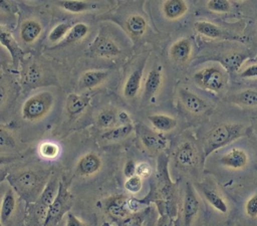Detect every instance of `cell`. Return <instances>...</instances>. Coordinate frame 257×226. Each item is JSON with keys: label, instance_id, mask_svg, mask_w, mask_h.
<instances>
[{"label": "cell", "instance_id": "obj_44", "mask_svg": "<svg viewBox=\"0 0 257 226\" xmlns=\"http://www.w3.org/2000/svg\"><path fill=\"white\" fill-rule=\"evenodd\" d=\"M153 174L152 166L147 162H142L137 165L136 168V175L141 177L143 180L148 179Z\"/></svg>", "mask_w": 257, "mask_h": 226}, {"label": "cell", "instance_id": "obj_50", "mask_svg": "<svg viewBox=\"0 0 257 226\" xmlns=\"http://www.w3.org/2000/svg\"><path fill=\"white\" fill-rule=\"evenodd\" d=\"M136 168L137 164L133 160H128L125 162L123 166V175L125 178H130L134 175H136Z\"/></svg>", "mask_w": 257, "mask_h": 226}, {"label": "cell", "instance_id": "obj_25", "mask_svg": "<svg viewBox=\"0 0 257 226\" xmlns=\"http://www.w3.org/2000/svg\"><path fill=\"white\" fill-rule=\"evenodd\" d=\"M126 200L127 198L123 196H115L110 198L106 204L107 213L113 218H117L121 220L132 215L127 209Z\"/></svg>", "mask_w": 257, "mask_h": 226}, {"label": "cell", "instance_id": "obj_35", "mask_svg": "<svg viewBox=\"0 0 257 226\" xmlns=\"http://www.w3.org/2000/svg\"><path fill=\"white\" fill-rule=\"evenodd\" d=\"M41 76H42V72L39 66L36 63H31L24 70L23 81L25 84L35 85L40 81Z\"/></svg>", "mask_w": 257, "mask_h": 226}, {"label": "cell", "instance_id": "obj_52", "mask_svg": "<svg viewBox=\"0 0 257 226\" xmlns=\"http://www.w3.org/2000/svg\"><path fill=\"white\" fill-rule=\"evenodd\" d=\"M19 157L17 156H0V167L3 165H7L9 163H12L13 161L17 160Z\"/></svg>", "mask_w": 257, "mask_h": 226}, {"label": "cell", "instance_id": "obj_11", "mask_svg": "<svg viewBox=\"0 0 257 226\" xmlns=\"http://www.w3.org/2000/svg\"><path fill=\"white\" fill-rule=\"evenodd\" d=\"M101 167L100 157L93 152H89L79 158L75 166V173L81 177H89L96 174Z\"/></svg>", "mask_w": 257, "mask_h": 226}, {"label": "cell", "instance_id": "obj_8", "mask_svg": "<svg viewBox=\"0 0 257 226\" xmlns=\"http://www.w3.org/2000/svg\"><path fill=\"white\" fill-rule=\"evenodd\" d=\"M200 209V201L191 183L186 184L183 202V221L184 226H191Z\"/></svg>", "mask_w": 257, "mask_h": 226}, {"label": "cell", "instance_id": "obj_30", "mask_svg": "<svg viewBox=\"0 0 257 226\" xmlns=\"http://www.w3.org/2000/svg\"><path fill=\"white\" fill-rule=\"evenodd\" d=\"M229 100L235 104L244 107L257 106V90L244 89L229 97Z\"/></svg>", "mask_w": 257, "mask_h": 226}, {"label": "cell", "instance_id": "obj_19", "mask_svg": "<svg viewBox=\"0 0 257 226\" xmlns=\"http://www.w3.org/2000/svg\"><path fill=\"white\" fill-rule=\"evenodd\" d=\"M109 72L103 69H89L83 72L78 80L80 89H92L101 84L107 77Z\"/></svg>", "mask_w": 257, "mask_h": 226}, {"label": "cell", "instance_id": "obj_26", "mask_svg": "<svg viewBox=\"0 0 257 226\" xmlns=\"http://www.w3.org/2000/svg\"><path fill=\"white\" fill-rule=\"evenodd\" d=\"M16 208V197H15V191L11 188L8 189L1 201L0 205V221L2 224H6L9 219L12 217L14 211Z\"/></svg>", "mask_w": 257, "mask_h": 226}, {"label": "cell", "instance_id": "obj_54", "mask_svg": "<svg viewBox=\"0 0 257 226\" xmlns=\"http://www.w3.org/2000/svg\"><path fill=\"white\" fill-rule=\"evenodd\" d=\"M0 226H4V225L2 224V222H1V221H0Z\"/></svg>", "mask_w": 257, "mask_h": 226}, {"label": "cell", "instance_id": "obj_41", "mask_svg": "<svg viewBox=\"0 0 257 226\" xmlns=\"http://www.w3.org/2000/svg\"><path fill=\"white\" fill-rule=\"evenodd\" d=\"M149 203L146 202L145 200H139L136 199L134 197L127 198L126 200V205H127V209L130 211L131 214H137V213H141V211L144 210V208L148 205Z\"/></svg>", "mask_w": 257, "mask_h": 226}, {"label": "cell", "instance_id": "obj_37", "mask_svg": "<svg viewBox=\"0 0 257 226\" xmlns=\"http://www.w3.org/2000/svg\"><path fill=\"white\" fill-rule=\"evenodd\" d=\"M70 27H71L70 24H68L66 22H62V23L55 25L48 34V40L50 42H54V43L63 41L64 38L66 37Z\"/></svg>", "mask_w": 257, "mask_h": 226}, {"label": "cell", "instance_id": "obj_27", "mask_svg": "<svg viewBox=\"0 0 257 226\" xmlns=\"http://www.w3.org/2000/svg\"><path fill=\"white\" fill-rule=\"evenodd\" d=\"M148 119L153 128L160 133L171 132L177 127V120L168 115L156 114L149 116Z\"/></svg>", "mask_w": 257, "mask_h": 226}, {"label": "cell", "instance_id": "obj_4", "mask_svg": "<svg viewBox=\"0 0 257 226\" xmlns=\"http://www.w3.org/2000/svg\"><path fill=\"white\" fill-rule=\"evenodd\" d=\"M158 188L161 196L166 202V213L174 217L176 214V186L170 179L168 171V158L164 155L158 160Z\"/></svg>", "mask_w": 257, "mask_h": 226}, {"label": "cell", "instance_id": "obj_36", "mask_svg": "<svg viewBox=\"0 0 257 226\" xmlns=\"http://www.w3.org/2000/svg\"><path fill=\"white\" fill-rule=\"evenodd\" d=\"M39 155L47 160H53L58 157L60 153V148L57 144L53 142H43L38 147Z\"/></svg>", "mask_w": 257, "mask_h": 226}, {"label": "cell", "instance_id": "obj_40", "mask_svg": "<svg viewBox=\"0 0 257 226\" xmlns=\"http://www.w3.org/2000/svg\"><path fill=\"white\" fill-rule=\"evenodd\" d=\"M16 146V141L13 135L4 127L0 126V147L14 148Z\"/></svg>", "mask_w": 257, "mask_h": 226}, {"label": "cell", "instance_id": "obj_16", "mask_svg": "<svg viewBox=\"0 0 257 226\" xmlns=\"http://www.w3.org/2000/svg\"><path fill=\"white\" fill-rule=\"evenodd\" d=\"M179 97L183 105L193 114H201L208 107L207 102L203 98L187 88L179 89Z\"/></svg>", "mask_w": 257, "mask_h": 226}, {"label": "cell", "instance_id": "obj_55", "mask_svg": "<svg viewBox=\"0 0 257 226\" xmlns=\"http://www.w3.org/2000/svg\"><path fill=\"white\" fill-rule=\"evenodd\" d=\"M239 1H243V0H239Z\"/></svg>", "mask_w": 257, "mask_h": 226}, {"label": "cell", "instance_id": "obj_28", "mask_svg": "<svg viewBox=\"0 0 257 226\" xmlns=\"http://www.w3.org/2000/svg\"><path fill=\"white\" fill-rule=\"evenodd\" d=\"M134 131L133 124L128 125H118L111 129L106 130L101 134L100 138L105 142H118L127 138Z\"/></svg>", "mask_w": 257, "mask_h": 226}, {"label": "cell", "instance_id": "obj_13", "mask_svg": "<svg viewBox=\"0 0 257 226\" xmlns=\"http://www.w3.org/2000/svg\"><path fill=\"white\" fill-rule=\"evenodd\" d=\"M163 75H162V66L155 67L150 70L148 73L143 90V101L148 102L152 97L156 95L159 89L162 86Z\"/></svg>", "mask_w": 257, "mask_h": 226}, {"label": "cell", "instance_id": "obj_38", "mask_svg": "<svg viewBox=\"0 0 257 226\" xmlns=\"http://www.w3.org/2000/svg\"><path fill=\"white\" fill-rule=\"evenodd\" d=\"M143 188V179L138 175L126 178L124 182V189L131 194H138Z\"/></svg>", "mask_w": 257, "mask_h": 226}, {"label": "cell", "instance_id": "obj_51", "mask_svg": "<svg viewBox=\"0 0 257 226\" xmlns=\"http://www.w3.org/2000/svg\"><path fill=\"white\" fill-rule=\"evenodd\" d=\"M117 122H118L119 125L133 124L130 115L126 111H124V110H120V111L117 112Z\"/></svg>", "mask_w": 257, "mask_h": 226}, {"label": "cell", "instance_id": "obj_12", "mask_svg": "<svg viewBox=\"0 0 257 226\" xmlns=\"http://www.w3.org/2000/svg\"><path fill=\"white\" fill-rule=\"evenodd\" d=\"M59 183L57 181L56 178L50 179L44 186L41 194L39 195L38 199H37V204H38V209H39V215L40 217L43 219H45L46 216V212L49 208V206L52 204V202L54 201L57 193H58V189H59Z\"/></svg>", "mask_w": 257, "mask_h": 226}, {"label": "cell", "instance_id": "obj_53", "mask_svg": "<svg viewBox=\"0 0 257 226\" xmlns=\"http://www.w3.org/2000/svg\"><path fill=\"white\" fill-rule=\"evenodd\" d=\"M155 223H156V221L154 220V217H153V216H151V217L147 220V222H146L145 226H155Z\"/></svg>", "mask_w": 257, "mask_h": 226}, {"label": "cell", "instance_id": "obj_47", "mask_svg": "<svg viewBox=\"0 0 257 226\" xmlns=\"http://www.w3.org/2000/svg\"><path fill=\"white\" fill-rule=\"evenodd\" d=\"M155 226H174V219L166 212H162L160 217L156 220Z\"/></svg>", "mask_w": 257, "mask_h": 226}, {"label": "cell", "instance_id": "obj_21", "mask_svg": "<svg viewBox=\"0 0 257 226\" xmlns=\"http://www.w3.org/2000/svg\"><path fill=\"white\" fill-rule=\"evenodd\" d=\"M192 53V43L190 39L184 37L175 41L170 47L171 58L178 63H185L188 61Z\"/></svg>", "mask_w": 257, "mask_h": 226}, {"label": "cell", "instance_id": "obj_31", "mask_svg": "<svg viewBox=\"0 0 257 226\" xmlns=\"http://www.w3.org/2000/svg\"><path fill=\"white\" fill-rule=\"evenodd\" d=\"M248 57V53L243 52H231L225 55L222 59L224 67L229 71H238L243 62Z\"/></svg>", "mask_w": 257, "mask_h": 226}, {"label": "cell", "instance_id": "obj_22", "mask_svg": "<svg viewBox=\"0 0 257 226\" xmlns=\"http://www.w3.org/2000/svg\"><path fill=\"white\" fill-rule=\"evenodd\" d=\"M220 163L225 167L238 170L247 165L248 156L244 150L233 148L220 159Z\"/></svg>", "mask_w": 257, "mask_h": 226}, {"label": "cell", "instance_id": "obj_10", "mask_svg": "<svg viewBox=\"0 0 257 226\" xmlns=\"http://www.w3.org/2000/svg\"><path fill=\"white\" fill-rule=\"evenodd\" d=\"M140 139L143 146L152 153L162 152L168 145V140L162 133L144 126L140 128Z\"/></svg>", "mask_w": 257, "mask_h": 226}, {"label": "cell", "instance_id": "obj_9", "mask_svg": "<svg viewBox=\"0 0 257 226\" xmlns=\"http://www.w3.org/2000/svg\"><path fill=\"white\" fill-rule=\"evenodd\" d=\"M195 30L203 36H206L211 39H227L244 42L245 39L236 34H232L227 30L221 28L220 26L209 22V21H197L194 24Z\"/></svg>", "mask_w": 257, "mask_h": 226}, {"label": "cell", "instance_id": "obj_3", "mask_svg": "<svg viewBox=\"0 0 257 226\" xmlns=\"http://www.w3.org/2000/svg\"><path fill=\"white\" fill-rule=\"evenodd\" d=\"M54 94L49 90H42L29 96L23 103L21 116L27 122H36L43 119L53 107Z\"/></svg>", "mask_w": 257, "mask_h": 226}, {"label": "cell", "instance_id": "obj_17", "mask_svg": "<svg viewBox=\"0 0 257 226\" xmlns=\"http://www.w3.org/2000/svg\"><path fill=\"white\" fill-rule=\"evenodd\" d=\"M144 68H145V61L140 64L135 70H133L130 75L127 76L124 84H123V95L128 98L132 99L134 97L137 96V94L139 93L141 86H142V80H143V72H144Z\"/></svg>", "mask_w": 257, "mask_h": 226}, {"label": "cell", "instance_id": "obj_7", "mask_svg": "<svg viewBox=\"0 0 257 226\" xmlns=\"http://www.w3.org/2000/svg\"><path fill=\"white\" fill-rule=\"evenodd\" d=\"M89 51L98 57L112 58L120 53L118 45L106 34L98 33L89 45Z\"/></svg>", "mask_w": 257, "mask_h": 226}, {"label": "cell", "instance_id": "obj_48", "mask_svg": "<svg viewBox=\"0 0 257 226\" xmlns=\"http://www.w3.org/2000/svg\"><path fill=\"white\" fill-rule=\"evenodd\" d=\"M242 78H254L257 77V63L247 66L240 72Z\"/></svg>", "mask_w": 257, "mask_h": 226}, {"label": "cell", "instance_id": "obj_23", "mask_svg": "<svg viewBox=\"0 0 257 226\" xmlns=\"http://www.w3.org/2000/svg\"><path fill=\"white\" fill-rule=\"evenodd\" d=\"M41 32L42 25L40 24V22L35 19H26L21 23L19 35L24 43L30 44L39 37Z\"/></svg>", "mask_w": 257, "mask_h": 226}, {"label": "cell", "instance_id": "obj_14", "mask_svg": "<svg viewBox=\"0 0 257 226\" xmlns=\"http://www.w3.org/2000/svg\"><path fill=\"white\" fill-rule=\"evenodd\" d=\"M0 44L4 46L10 53L13 64L17 65V63L23 58L24 52L13 37L10 30L2 25H0Z\"/></svg>", "mask_w": 257, "mask_h": 226}, {"label": "cell", "instance_id": "obj_20", "mask_svg": "<svg viewBox=\"0 0 257 226\" xmlns=\"http://www.w3.org/2000/svg\"><path fill=\"white\" fill-rule=\"evenodd\" d=\"M197 153L191 143L185 142L180 145L175 154L176 163L183 168H192L197 164Z\"/></svg>", "mask_w": 257, "mask_h": 226}, {"label": "cell", "instance_id": "obj_29", "mask_svg": "<svg viewBox=\"0 0 257 226\" xmlns=\"http://www.w3.org/2000/svg\"><path fill=\"white\" fill-rule=\"evenodd\" d=\"M125 29L132 37H141L147 29L146 19L139 14H132L125 20Z\"/></svg>", "mask_w": 257, "mask_h": 226}, {"label": "cell", "instance_id": "obj_46", "mask_svg": "<svg viewBox=\"0 0 257 226\" xmlns=\"http://www.w3.org/2000/svg\"><path fill=\"white\" fill-rule=\"evenodd\" d=\"M0 11L7 14H13L17 11V6L11 0H0Z\"/></svg>", "mask_w": 257, "mask_h": 226}, {"label": "cell", "instance_id": "obj_5", "mask_svg": "<svg viewBox=\"0 0 257 226\" xmlns=\"http://www.w3.org/2000/svg\"><path fill=\"white\" fill-rule=\"evenodd\" d=\"M194 81L203 89L219 92L227 84V74L218 65L206 66L194 74Z\"/></svg>", "mask_w": 257, "mask_h": 226}, {"label": "cell", "instance_id": "obj_39", "mask_svg": "<svg viewBox=\"0 0 257 226\" xmlns=\"http://www.w3.org/2000/svg\"><path fill=\"white\" fill-rule=\"evenodd\" d=\"M209 10L217 13H226L230 10L231 5L229 0H209L207 2Z\"/></svg>", "mask_w": 257, "mask_h": 226}, {"label": "cell", "instance_id": "obj_45", "mask_svg": "<svg viewBox=\"0 0 257 226\" xmlns=\"http://www.w3.org/2000/svg\"><path fill=\"white\" fill-rule=\"evenodd\" d=\"M8 93H9L8 82H7L4 74H2L0 72V107H2L3 104L6 102Z\"/></svg>", "mask_w": 257, "mask_h": 226}, {"label": "cell", "instance_id": "obj_2", "mask_svg": "<svg viewBox=\"0 0 257 226\" xmlns=\"http://www.w3.org/2000/svg\"><path fill=\"white\" fill-rule=\"evenodd\" d=\"M12 189L26 201H34L41 194L44 185L41 176L33 170H23L7 177Z\"/></svg>", "mask_w": 257, "mask_h": 226}, {"label": "cell", "instance_id": "obj_1", "mask_svg": "<svg viewBox=\"0 0 257 226\" xmlns=\"http://www.w3.org/2000/svg\"><path fill=\"white\" fill-rule=\"evenodd\" d=\"M245 127L241 124H221L213 128L207 135L203 146V155L206 159L210 154L244 135Z\"/></svg>", "mask_w": 257, "mask_h": 226}, {"label": "cell", "instance_id": "obj_6", "mask_svg": "<svg viewBox=\"0 0 257 226\" xmlns=\"http://www.w3.org/2000/svg\"><path fill=\"white\" fill-rule=\"evenodd\" d=\"M71 195L60 182L58 193L46 212V216L43 221V226H51L56 224L63 217V215L68 212L69 208L71 207Z\"/></svg>", "mask_w": 257, "mask_h": 226}, {"label": "cell", "instance_id": "obj_43", "mask_svg": "<svg viewBox=\"0 0 257 226\" xmlns=\"http://www.w3.org/2000/svg\"><path fill=\"white\" fill-rule=\"evenodd\" d=\"M245 212L250 218H257V193L247 200L245 204Z\"/></svg>", "mask_w": 257, "mask_h": 226}, {"label": "cell", "instance_id": "obj_42", "mask_svg": "<svg viewBox=\"0 0 257 226\" xmlns=\"http://www.w3.org/2000/svg\"><path fill=\"white\" fill-rule=\"evenodd\" d=\"M145 219V215L142 213L132 214L126 218L122 219L120 226H143V222Z\"/></svg>", "mask_w": 257, "mask_h": 226}, {"label": "cell", "instance_id": "obj_49", "mask_svg": "<svg viewBox=\"0 0 257 226\" xmlns=\"http://www.w3.org/2000/svg\"><path fill=\"white\" fill-rule=\"evenodd\" d=\"M65 226H86L79 218H77L73 213H66V221Z\"/></svg>", "mask_w": 257, "mask_h": 226}, {"label": "cell", "instance_id": "obj_33", "mask_svg": "<svg viewBox=\"0 0 257 226\" xmlns=\"http://www.w3.org/2000/svg\"><path fill=\"white\" fill-rule=\"evenodd\" d=\"M89 31L88 26L85 23L82 22H78L74 25H72L66 35V37L63 40L64 44H69V43H74V42H78L81 39H83L87 33Z\"/></svg>", "mask_w": 257, "mask_h": 226}, {"label": "cell", "instance_id": "obj_32", "mask_svg": "<svg viewBox=\"0 0 257 226\" xmlns=\"http://www.w3.org/2000/svg\"><path fill=\"white\" fill-rule=\"evenodd\" d=\"M117 123V112H115L111 108L102 109L96 118L97 127L104 130H108L115 127Z\"/></svg>", "mask_w": 257, "mask_h": 226}, {"label": "cell", "instance_id": "obj_18", "mask_svg": "<svg viewBox=\"0 0 257 226\" xmlns=\"http://www.w3.org/2000/svg\"><path fill=\"white\" fill-rule=\"evenodd\" d=\"M199 191L202 193L203 197L206 199V201L218 212L225 214L228 212V205L225 199L220 195L218 191H216L214 188L204 185V184H197L196 185Z\"/></svg>", "mask_w": 257, "mask_h": 226}, {"label": "cell", "instance_id": "obj_15", "mask_svg": "<svg viewBox=\"0 0 257 226\" xmlns=\"http://www.w3.org/2000/svg\"><path fill=\"white\" fill-rule=\"evenodd\" d=\"M90 102L88 93H70L66 97L65 108L69 117L74 118L81 115Z\"/></svg>", "mask_w": 257, "mask_h": 226}, {"label": "cell", "instance_id": "obj_34", "mask_svg": "<svg viewBox=\"0 0 257 226\" xmlns=\"http://www.w3.org/2000/svg\"><path fill=\"white\" fill-rule=\"evenodd\" d=\"M58 5L70 13H81L92 8L91 4L82 0H60Z\"/></svg>", "mask_w": 257, "mask_h": 226}, {"label": "cell", "instance_id": "obj_24", "mask_svg": "<svg viewBox=\"0 0 257 226\" xmlns=\"http://www.w3.org/2000/svg\"><path fill=\"white\" fill-rule=\"evenodd\" d=\"M164 16L169 20H177L188 11L185 0H165L162 6Z\"/></svg>", "mask_w": 257, "mask_h": 226}]
</instances>
